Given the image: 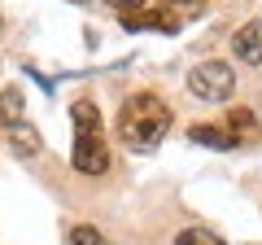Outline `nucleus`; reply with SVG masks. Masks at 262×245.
Masks as SVG:
<instances>
[{
  "label": "nucleus",
  "mask_w": 262,
  "mask_h": 245,
  "mask_svg": "<svg viewBox=\"0 0 262 245\" xmlns=\"http://www.w3.org/2000/svg\"><path fill=\"white\" fill-rule=\"evenodd\" d=\"M22 114H27V96H22V88H0V127L22 122Z\"/></svg>",
  "instance_id": "9"
},
{
  "label": "nucleus",
  "mask_w": 262,
  "mask_h": 245,
  "mask_svg": "<svg viewBox=\"0 0 262 245\" xmlns=\"http://www.w3.org/2000/svg\"><path fill=\"white\" fill-rule=\"evenodd\" d=\"M66 241H70V245H110V241H105V232H101V228H92V223H75L70 232H66Z\"/></svg>",
  "instance_id": "10"
},
{
  "label": "nucleus",
  "mask_w": 262,
  "mask_h": 245,
  "mask_svg": "<svg viewBox=\"0 0 262 245\" xmlns=\"http://www.w3.org/2000/svg\"><path fill=\"white\" fill-rule=\"evenodd\" d=\"M70 162H75L79 175H105V171H110V145L101 140V132H92V136H75Z\"/></svg>",
  "instance_id": "3"
},
{
  "label": "nucleus",
  "mask_w": 262,
  "mask_h": 245,
  "mask_svg": "<svg viewBox=\"0 0 262 245\" xmlns=\"http://www.w3.org/2000/svg\"><path fill=\"white\" fill-rule=\"evenodd\" d=\"M70 118H75V136H92L101 132V110H96V101H75L70 105Z\"/></svg>",
  "instance_id": "8"
},
{
  "label": "nucleus",
  "mask_w": 262,
  "mask_h": 245,
  "mask_svg": "<svg viewBox=\"0 0 262 245\" xmlns=\"http://www.w3.org/2000/svg\"><path fill=\"white\" fill-rule=\"evenodd\" d=\"M232 53L241 57L245 66H262V31H258V22H245L232 35Z\"/></svg>",
  "instance_id": "5"
},
{
  "label": "nucleus",
  "mask_w": 262,
  "mask_h": 245,
  "mask_svg": "<svg viewBox=\"0 0 262 245\" xmlns=\"http://www.w3.org/2000/svg\"><path fill=\"white\" fill-rule=\"evenodd\" d=\"M5 136H9V149H13V158H39V149H44V136L35 132V122H13V127H5Z\"/></svg>",
  "instance_id": "4"
},
{
  "label": "nucleus",
  "mask_w": 262,
  "mask_h": 245,
  "mask_svg": "<svg viewBox=\"0 0 262 245\" xmlns=\"http://www.w3.org/2000/svg\"><path fill=\"white\" fill-rule=\"evenodd\" d=\"M0 31H5V27H0Z\"/></svg>",
  "instance_id": "15"
},
{
  "label": "nucleus",
  "mask_w": 262,
  "mask_h": 245,
  "mask_svg": "<svg viewBox=\"0 0 262 245\" xmlns=\"http://www.w3.org/2000/svg\"><path fill=\"white\" fill-rule=\"evenodd\" d=\"M70 5H88V0H70Z\"/></svg>",
  "instance_id": "14"
},
{
  "label": "nucleus",
  "mask_w": 262,
  "mask_h": 245,
  "mask_svg": "<svg viewBox=\"0 0 262 245\" xmlns=\"http://www.w3.org/2000/svg\"><path fill=\"white\" fill-rule=\"evenodd\" d=\"M188 92L196 96V101H227V96L236 92V70L227 66V62H196L192 70H188Z\"/></svg>",
  "instance_id": "2"
},
{
  "label": "nucleus",
  "mask_w": 262,
  "mask_h": 245,
  "mask_svg": "<svg viewBox=\"0 0 262 245\" xmlns=\"http://www.w3.org/2000/svg\"><path fill=\"white\" fill-rule=\"evenodd\" d=\"M175 245H223V236H214L210 228H184L175 236Z\"/></svg>",
  "instance_id": "11"
},
{
  "label": "nucleus",
  "mask_w": 262,
  "mask_h": 245,
  "mask_svg": "<svg viewBox=\"0 0 262 245\" xmlns=\"http://www.w3.org/2000/svg\"><path fill=\"white\" fill-rule=\"evenodd\" d=\"M223 127L232 132V140H236V145H253V140L262 136L258 114H253V110H245V105H236V110L227 114V118H223Z\"/></svg>",
  "instance_id": "6"
},
{
  "label": "nucleus",
  "mask_w": 262,
  "mask_h": 245,
  "mask_svg": "<svg viewBox=\"0 0 262 245\" xmlns=\"http://www.w3.org/2000/svg\"><path fill=\"white\" fill-rule=\"evenodd\" d=\"M166 132H170V110H166L162 96L136 92V96L122 101V110H118V140L127 145V149L149 153V149H158V145H162V136H166Z\"/></svg>",
  "instance_id": "1"
},
{
  "label": "nucleus",
  "mask_w": 262,
  "mask_h": 245,
  "mask_svg": "<svg viewBox=\"0 0 262 245\" xmlns=\"http://www.w3.org/2000/svg\"><path fill=\"white\" fill-rule=\"evenodd\" d=\"M170 5H175V13H192V18L206 9V0H170Z\"/></svg>",
  "instance_id": "12"
},
{
  "label": "nucleus",
  "mask_w": 262,
  "mask_h": 245,
  "mask_svg": "<svg viewBox=\"0 0 262 245\" xmlns=\"http://www.w3.org/2000/svg\"><path fill=\"white\" fill-rule=\"evenodd\" d=\"M114 9H122V13H140L144 9V0H110Z\"/></svg>",
  "instance_id": "13"
},
{
  "label": "nucleus",
  "mask_w": 262,
  "mask_h": 245,
  "mask_svg": "<svg viewBox=\"0 0 262 245\" xmlns=\"http://www.w3.org/2000/svg\"><path fill=\"white\" fill-rule=\"evenodd\" d=\"M188 140L206 145V149H236L232 132H227L223 122H196V127H188Z\"/></svg>",
  "instance_id": "7"
}]
</instances>
